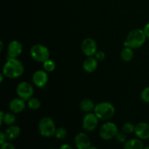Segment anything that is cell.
I'll return each mask as SVG.
<instances>
[{"label": "cell", "mask_w": 149, "mask_h": 149, "mask_svg": "<svg viewBox=\"0 0 149 149\" xmlns=\"http://www.w3.org/2000/svg\"><path fill=\"white\" fill-rule=\"evenodd\" d=\"M97 67V61L96 58L88 57L83 63V68L87 73H92L96 70Z\"/></svg>", "instance_id": "cell-15"}, {"label": "cell", "mask_w": 149, "mask_h": 149, "mask_svg": "<svg viewBox=\"0 0 149 149\" xmlns=\"http://www.w3.org/2000/svg\"><path fill=\"white\" fill-rule=\"evenodd\" d=\"M135 126H134V125H132V123H125L123 126V131L126 134H131L132 132H135Z\"/></svg>", "instance_id": "cell-24"}, {"label": "cell", "mask_w": 149, "mask_h": 149, "mask_svg": "<svg viewBox=\"0 0 149 149\" xmlns=\"http://www.w3.org/2000/svg\"><path fill=\"white\" fill-rule=\"evenodd\" d=\"M7 135H6L5 132H0V144H3L4 143H5L7 141Z\"/></svg>", "instance_id": "cell-27"}, {"label": "cell", "mask_w": 149, "mask_h": 149, "mask_svg": "<svg viewBox=\"0 0 149 149\" xmlns=\"http://www.w3.org/2000/svg\"><path fill=\"white\" fill-rule=\"evenodd\" d=\"M3 76H4V74H3V73H1V74H0V82H2L3 81Z\"/></svg>", "instance_id": "cell-34"}, {"label": "cell", "mask_w": 149, "mask_h": 149, "mask_svg": "<svg viewBox=\"0 0 149 149\" xmlns=\"http://www.w3.org/2000/svg\"><path fill=\"white\" fill-rule=\"evenodd\" d=\"M96 58L99 59V61H103L105 58V54L103 52H99L98 53H97L96 55Z\"/></svg>", "instance_id": "cell-29"}, {"label": "cell", "mask_w": 149, "mask_h": 149, "mask_svg": "<svg viewBox=\"0 0 149 149\" xmlns=\"http://www.w3.org/2000/svg\"><path fill=\"white\" fill-rule=\"evenodd\" d=\"M100 136L105 141L115 138L118 134V127L113 122H106L100 129Z\"/></svg>", "instance_id": "cell-6"}, {"label": "cell", "mask_w": 149, "mask_h": 149, "mask_svg": "<svg viewBox=\"0 0 149 149\" xmlns=\"http://www.w3.org/2000/svg\"><path fill=\"white\" fill-rule=\"evenodd\" d=\"M75 143L77 146V148L79 149H88L91 146V142L87 136L84 132H80L77 134L75 137Z\"/></svg>", "instance_id": "cell-13"}, {"label": "cell", "mask_w": 149, "mask_h": 149, "mask_svg": "<svg viewBox=\"0 0 149 149\" xmlns=\"http://www.w3.org/2000/svg\"><path fill=\"white\" fill-rule=\"evenodd\" d=\"M134 56V52L132 48L126 47L121 52V58L125 62H130L132 61Z\"/></svg>", "instance_id": "cell-19"}, {"label": "cell", "mask_w": 149, "mask_h": 149, "mask_svg": "<svg viewBox=\"0 0 149 149\" xmlns=\"http://www.w3.org/2000/svg\"><path fill=\"white\" fill-rule=\"evenodd\" d=\"M43 67L45 71H47V72H51V71H53L55 70V63L53 61L48 59L47 61L43 63Z\"/></svg>", "instance_id": "cell-22"}, {"label": "cell", "mask_w": 149, "mask_h": 149, "mask_svg": "<svg viewBox=\"0 0 149 149\" xmlns=\"http://www.w3.org/2000/svg\"><path fill=\"white\" fill-rule=\"evenodd\" d=\"M116 139L118 140V141H119V142H125V141H126V136H125V135H116Z\"/></svg>", "instance_id": "cell-28"}, {"label": "cell", "mask_w": 149, "mask_h": 149, "mask_svg": "<svg viewBox=\"0 0 149 149\" xmlns=\"http://www.w3.org/2000/svg\"><path fill=\"white\" fill-rule=\"evenodd\" d=\"M56 138L59 140H63L66 138L67 136V131L65 128L63 127H59L58 129L56 130L55 134Z\"/></svg>", "instance_id": "cell-23"}, {"label": "cell", "mask_w": 149, "mask_h": 149, "mask_svg": "<svg viewBox=\"0 0 149 149\" xmlns=\"http://www.w3.org/2000/svg\"><path fill=\"white\" fill-rule=\"evenodd\" d=\"M23 72H24V66L23 63L17 58H8V61L3 66L2 73L7 78H17L20 77Z\"/></svg>", "instance_id": "cell-1"}, {"label": "cell", "mask_w": 149, "mask_h": 149, "mask_svg": "<svg viewBox=\"0 0 149 149\" xmlns=\"http://www.w3.org/2000/svg\"><path fill=\"white\" fill-rule=\"evenodd\" d=\"M141 99L145 103H149V87H146L141 93Z\"/></svg>", "instance_id": "cell-25"}, {"label": "cell", "mask_w": 149, "mask_h": 149, "mask_svg": "<svg viewBox=\"0 0 149 149\" xmlns=\"http://www.w3.org/2000/svg\"><path fill=\"white\" fill-rule=\"evenodd\" d=\"M135 133L138 138L147 140L149 138V125L146 122H141L135 125Z\"/></svg>", "instance_id": "cell-12"}, {"label": "cell", "mask_w": 149, "mask_h": 149, "mask_svg": "<svg viewBox=\"0 0 149 149\" xmlns=\"http://www.w3.org/2000/svg\"><path fill=\"white\" fill-rule=\"evenodd\" d=\"M4 111H1V113H0V124L1 125H2L3 120H4Z\"/></svg>", "instance_id": "cell-32"}, {"label": "cell", "mask_w": 149, "mask_h": 149, "mask_svg": "<svg viewBox=\"0 0 149 149\" xmlns=\"http://www.w3.org/2000/svg\"><path fill=\"white\" fill-rule=\"evenodd\" d=\"M39 133L44 137L49 138L55 134L56 128L54 121L49 117H43L39 121Z\"/></svg>", "instance_id": "cell-4"}, {"label": "cell", "mask_w": 149, "mask_h": 149, "mask_svg": "<svg viewBox=\"0 0 149 149\" xmlns=\"http://www.w3.org/2000/svg\"><path fill=\"white\" fill-rule=\"evenodd\" d=\"M61 149H71L72 148V147L71 146L68 145V144H64V145L61 146V148H60Z\"/></svg>", "instance_id": "cell-31"}, {"label": "cell", "mask_w": 149, "mask_h": 149, "mask_svg": "<svg viewBox=\"0 0 149 149\" xmlns=\"http://www.w3.org/2000/svg\"><path fill=\"white\" fill-rule=\"evenodd\" d=\"M95 106L94 103L90 99H84L80 103V109L84 112H91L92 111H94Z\"/></svg>", "instance_id": "cell-18"}, {"label": "cell", "mask_w": 149, "mask_h": 149, "mask_svg": "<svg viewBox=\"0 0 149 149\" xmlns=\"http://www.w3.org/2000/svg\"><path fill=\"white\" fill-rule=\"evenodd\" d=\"M26 107L24 100L22 98H15L10 101L9 104V108L10 111H13V113H18L23 111Z\"/></svg>", "instance_id": "cell-14"}, {"label": "cell", "mask_w": 149, "mask_h": 149, "mask_svg": "<svg viewBox=\"0 0 149 149\" xmlns=\"http://www.w3.org/2000/svg\"><path fill=\"white\" fill-rule=\"evenodd\" d=\"M5 134L8 140H15L19 136L20 133V129L19 127L15 125H9L8 127L6 129Z\"/></svg>", "instance_id": "cell-16"}, {"label": "cell", "mask_w": 149, "mask_h": 149, "mask_svg": "<svg viewBox=\"0 0 149 149\" xmlns=\"http://www.w3.org/2000/svg\"><path fill=\"white\" fill-rule=\"evenodd\" d=\"M23 51V46L21 43L17 40L12 41L7 47L8 58H17Z\"/></svg>", "instance_id": "cell-10"}, {"label": "cell", "mask_w": 149, "mask_h": 149, "mask_svg": "<svg viewBox=\"0 0 149 149\" xmlns=\"http://www.w3.org/2000/svg\"><path fill=\"white\" fill-rule=\"evenodd\" d=\"M81 48L82 52L87 57L93 56L97 52V44L94 39L91 38H87L84 39L81 43Z\"/></svg>", "instance_id": "cell-8"}, {"label": "cell", "mask_w": 149, "mask_h": 149, "mask_svg": "<svg viewBox=\"0 0 149 149\" xmlns=\"http://www.w3.org/2000/svg\"><path fill=\"white\" fill-rule=\"evenodd\" d=\"M16 117L14 114L11 113H6L4 114V122L7 125H12L15 122Z\"/></svg>", "instance_id": "cell-21"}, {"label": "cell", "mask_w": 149, "mask_h": 149, "mask_svg": "<svg viewBox=\"0 0 149 149\" xmlns=\"http://www.w3.org/2000/svg\"><path fill=\"white\" fill-rule=\"evenodd\" d=\"M28 106L31 110H37V109H39L40 108L41 102L36 97H31L30 99L28 100Z\"/></svg>", "instance_id": "cell-20"}, {"label": "cell", "mask_w": 149, "mask_h": 149, "mask_svg": "<svg viewBox=\"0 0 149 149\" xmlns=\"http://www.w3.org/2000/svg\"><path fill=\"white\" fill-rule=\"evenodd\" d=\"M146 38L147 36H146L143 30L134 29L128 34L126 41L125 42V45L132 49H138L145 43Z\"/></svg>", "instance_id": "cell-2"}, {"label": "cell", "mask_w": 149, "mask_h": 149, "mask_svg": "<svg viewBox=\"0 0 149 149\" xmlns=\"http://www.w3.org/2000/svg\"><path fill=\"white\" fill-rule=\"evenodd\" d=\"M0 47H1V48H0V51H2L3 47H4V44H3L2 41H1V42H0Z\"/></svg>", "instance_id": "cell-33"}, {"label": "cell", "mask_w": 149, "mask_h": 149, "mask_svg": "<svg viewBox=\"0 0 149 149\" xmlns=\"http://www.w3.org/2000/svg\"><path fill=\"white\" fill-rule=\"evenodd\" d=\"M30 55L33 60L39 63H44L49 58V52L47 47L44 45L37 44L31 47Z\"/></svg>", "instance_id": "cell-5"}, {"label": "cell", "mask_w": 149, "mask_h": 149, "mask_svg": "<svg viewBox=\"0 0 149 149\" xmlns=\"http://www.w3.org/2000/svg\"><path fill=\"white\" fill-rule=\"evenodd\" d=\"M94 113L99 119L108 120L114 114V106L109 102H102L96 105L94 109Z\"/></svg>", "instance_id": "cell-3"}, {"label": "cell", "mask_w": 149, "mask_h": 149, "mask_svg": "<svg viewBox=\"0 0 149 149\" xmlns=\"http://www.w3.org/2000/svg\"><path fill=\"white\" fill-rule=\"evenodd\" d=\"M33 83L38 87H44L47 84L48 81V75L46 71L39 70L34 72L32 77Z\"/></svg>", "instance_id": "cell-11"}, {"label": "cell", "mask_w": 149, "mask_h": 149, "mask_svg": "<svg viewBox=\"0 0 149 149\" xmlns=\"http://www.w3.org/2000/svg\"><path fill=\"white\" fill-rule=\"evenodd\" d=\"M144 148H145V149H149V146H146Z\"/></svg>", "instance_id": "cell-35"}, {"label": "cell", "mask_w": 149, "mask_h": 149, "mask_svg": "<svg viewBox=\"0 0 149 149\" xmlns=\"http://www.w3.org/2000/svg\"><path fill=\"white\" fill-rule=\"evenodd\" d=\"M98 117L96 116L95 113H88L84 116L83 119V128L87 131L94 130L98 125Z\"/></svg>", "instance_id": "cell-9"}, {"label": "cell", "mask_w": 149, "mask_h": 149, "mask_svg": "<svg viewBox=\"0 0 149 149\" xmlns=\"http://www.w3.org/2000/svg\"><path fill=\"white\" fill-rule=\"evenodd\" d=\"M141 139H130L125 143L124 148L125 149H143V143Z\"/></svg>", "instance_id": "cell-17"}, {"label": "cell", "mask_w": 149, "mask_h": 149, "mask_svg": "<svg viewBox=\"0 0 149 149\" xmlns=\"http://www.w3.org/2000/svg\"><path fill=\"white\" fill-rule=\"evenodd\" d=\"M17 94L20 98L28 100L32 97L33 94V88L29 83L26 81L20 83L16 89Z\"/></svg>", "instance_id": "cell-7"}, {"label": "cell", "mask_w": 149, "mask_h": 149, "mask_svg": "<svg viewBox=\"0 0 149 149\" xmlns=\"http://www.w3.org/2000/svg\"><path fill=\"white\" fill-rule=\"evenodd\" d=\"M1 149H15V147L13 144L10 143H8L6 141L5 143L1 144Z\"/></svg>", "instance_id": "cell-26"}, {"label": "cell", "mask_w": 149, "mask_h": 149, "mask_svg": "<svg viewBox=\"0 0 149 149\" xmlns=\"http://www.w3.org/2000/svg\"><path fill=\"white\" fill-rule=\"evenodd\" d=\"M144 33H145L146 36H147V38H149V22L146 25V26L143 29Z\"/></svg>", "instance_id": "cell-30"}]
</instances>
